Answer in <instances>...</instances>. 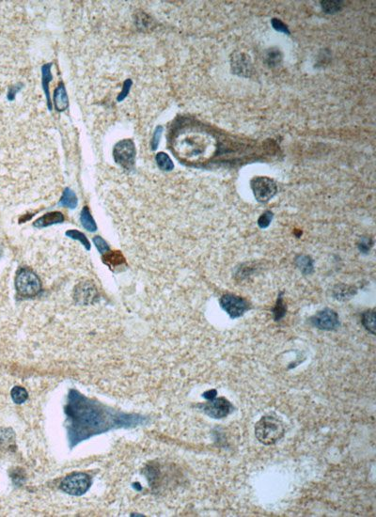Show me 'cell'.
<instances>
[{
    "label": "cell",
    "instance_id": "30",
    "mask_svg": "<svg viewBox=\"0 0 376 517\" xmlns=\"http://www.w3.org/2000/svg\"><path fill=\"white\" fill-rule=\"evenodd\" d=\"M1 254H2V249H1V247H0V256H1Z\"/></svg>",
    "mask_w": 376,
    "mask_h": 517
},
{
    "label": "cell",
    "instance_id": "17",
    "mask_svg": "<svg viewBox=\"0 0 376 517\" xmlns=\"http://www.w3.org/2000/svg\"><path fill=\"white\" fill-rule=\"evenodd\" d=\"M362 323L369 332L372 333L373 335L376 334V311L375 309L367 310L364 312L362 315Z\"/></svg>",
    "mask_w": 376,
    "mask_h": 517
},
{
    "label": "cell",
    "instance_id": "13",
    "mask_svg": "<svg viewBox=\"0 0 376 517\" xmlns=\"http://www.w3.org/2000/svg\"><path fill=\"white\" fill-rule=\"evenodd\" d=\"M103 261L109 267H116L125 263V258L121 251H107L103 256Z\"/></svg>",
    "mask_w": 376,
    "mask_h": 517
},
{
    "label": "cell",
    "instance_id": "8",
    "mask_svg": "<svg viewBox=\"0 0 376 517\" xmlns=\"http://www.w3.org/2000/svg\"><path fill=\"white\" fill-rule=\"evenodd\" d=\"M220 306L231 319L243 316L250 308L249 303L242 297L233 295H225L220 298Z\"/></svg>",
    "mask_w": 376,
    "mask_h": 517
},
{
    "label": "cell",
    "instance_id": "23",
    "mask_svg": "<svg viewBox=\"0 0 376 517\" xmlns=\"http://www.w3.org/2000/svg\"><path fill=\"white\" fill-rule=\"evenodd\" d=\"M281 61V55L279 51L276 49L269 50L267 54V62L270 66L277 65Z\"/></svg>",
    "mask_w": 376,
    "mask_h": 517
},
{
    "label": "cell",
    "instance_id": "10",
    "mask_svg": "<svg viewBox=\"0 0 376 517\" xmlns=\"http://www.w3.org/2000/svg\"><path fill=\"white\" fill-rule=\"evenodd\" d=\"M97 291L91 281H84L78 284L75 289V300L80 304H89L97 297Z\"/></svg>",
    "mask_w": 376,
    "mask_h": 517
},
{
    "label": "cell",
    "instance_id": "26",
    "mask_svg": "<svg viewBox=\"0 0 376 517\" xmlns=\"http://www.w3.org/2000/svg\"><path fill=\"white\" fill-rule=\"evenodd\" d=\"M272 218H273V214L271 212H269V211L265 212L259 218L258 224H259L260 228H262V229L267 228L270 225L271 221H272Z\"/></svg>",
    "mask_w": 376,
    "mask_h": 517
},
{
    "label": "cell",
    "instance_id": "28",
    "mask_svg": "<svg viewBox=\"0 0 376 517\" xmlns=\"http://www.w3.org/2000/svg\"><path fill=\"white\" fill-rule=\"evenodd\" d=\"M161 133H162V127L159 126V127H157V129H156V131H155V134H154L153 138H152V140H151V147H152V150H155V149L157 148V145H158V143H159V138H160V136H161Z\"/></svg>",
    "mask_w": 376,
    "mask_h": 517
},
{
    "label": "cell",
    "instance_id": "11",
    "mask_svg": "<svg viewBox=\"0 0 376 517\" xmlns=\"http://www.w3.org/2000/svg\"><path fill=\"white\" fill-rule=\"evenodd\" d=\"M232 68L234 72L239 75L249 76L251 72V62L250 58L243 54L239 53L232 57Z\"/></svg>",
    "mask_w": 376,
    "mask_h": 517
},
{
    "label": "cell",
    "instance_id": "27",
    "mask_svg": "<svg viewBox=\"0 0 376 517\" xmlns=\"http://www.w3.org/2000/svg\"><path fill=\"white\" fill-rule=\"evenodd\" d=\"M272 25L274 26V28L277 30V31H280V32H284V33H289L288 27L286 26V25H284L280 20L278 19H273L272 20Z\"/></svg>",
    "mask_w": 376,
    "mask_h": 517
},
{
    "label": "cell",
    "instance_id": "24",
    "mask_svg": "<svg viewBox=\"0 0 376 517\" xmlns=\"http://www.w3.org/2000/svg\"><path fill=\"white\" fill-rule=\"evenodd\" d=\"M93 243L102 254H104L110 250V247L107 245V243L101 236H95L93 238Z\"/></svg>",
    "mask_w": 376,
    "mask_h": 517
},
{
    "label": "cell",
    "instance_id": "2",
    "mask_svg": "<svg viewBox=\"0 0 376 517\" xmlns=\"http://www.w3.org/2000/svg\"><path fill=\"white\" fill-rule=\"evenodd\" d=\"M285 427L276 416H263L255 425V435L263 445H274L283 437Z\"/></svg>",
    "mask_w": 376,
    "mask_h": 517
},
{
    "label": "cell",
    "instance_id": "6",
    "mask_svg": "<svg viewBox=\"0 0 376 517\" xmlns=\"http://www.w3.org/2000/svg\"><path fill=\"white\" fill-rule=\"evenodd\" d=\"M251 188L256 199L260 202H266L276 195V185L267 177H255L251 181Z\"/></svg>",
    "mask_w": 376,
    "mask_h": 517
},
{
    "label": "cell",
    "instance_id": "3",
    "mask_svg": "<svg viewBox=\"0 0 376 517\" xmlns=\"http://www.w3.org/2000/svg\"><path fill=\"white\" fill-rule=\"evenodd\" d=\"M15 287L19 296L34 297L42 292V282L37 275L29 268L22 267L16 275Z\"/></svg>",
    "mask_w": 376,
    "mask_h": 517
},
{
    "label": "cell",
    "instance_id": "18",
    "mask_svg": "<svg viewBox=\"0 0 376 517\" xmlns=\"http://www.w3.org/2000/svg\"><path fill=\"white\" fill-rule=\"evenodd\" d=\"M155 160H156V164L159 167V169H161L165 172H170L174 168L172 161L165 152H158L155 156Z\"/></svg>",
    "mask_w": 376,
    "mask_h": 517
},
{
    "label": "cell",
    "instance_id": "15",
    "mask_svg": "<svg viewBox=\"0 0 376 517\" xmlns=\"http://www.w3.org/2000/svg\"><path fill=\"white\" fill-rule=\"evenodd\" d=\"M80 220H81V224L82 226L88 231L90 233H93L97 230V225L94 221L89 209L88 207H84L82 211H81V215H80Z\"/></svg>",
    "mask_w": 376,
    "mask_h": 517
},
{
    "label": "cell",
    "instance_id": "1",
    "mask_svg": "<svg viewBox=\"0 0 376 517\" xmlns=\"http://www.w3.org/2000/svg\"><path fill=\"white\" fill-rule=\"evenodd\" d=\"M65 414L71 448L93 435L119 428L136 427L147 420L139 415L116 411L99 402L88 399L76 390L70 391Z\"/></svg>",
    "mask_w": 376,
    "mask_h": 517
},
{
    "label": "cell",
    "instance_id": "9",
    "mask_svg": "<svg viewBox=\"0 0 376 517\" xmlns=\"http://www.w3.org/2000/svg\"><path fill=\"white\" fill-rule=\"evenodd\" d=\"M311 323L321 330H336L339 325L338 313L330 308H325L311 318Z\"/></svg>",
    "mask_w": 376,
    "mask_h": 517
},
{
    "label": "cell",
    "instance_id": "5",
    "mask_svg": "<svg viewBox=\"0 0 376 517\" xmlns=\"http://www.w3.org/2000/svg\"><path fill=\"white\" fill-rule=\"evenodd\" d=\"M115 161L124 169L131 170L135 164L136 151L134 143L131 139L120 141L114 148Z\"/></svg>",
    "mask_w": 376,
    "mask_h": 517
},
{
    "label": "cell",
    "instance_id": "4",
    "mask_svg": "<svg viewBox=\"0 0 376 517\" xmlns=\"http://www.w3.org/2000/svg\"><path fill=\"white\" fill-rule=\"evenodd\" d=\"M91 485V479L86 473H75L67 476L61 483L63 492L72 495H82L88 492Z\"/></svg>",
    "mask_w": 376,
    "mask_h": 517
},
{
    "label": "cell",
    "instance_id": "25",
    "mask_svg": "<svg viewBox=\"0 0 376 517\" xmlns=\"http://www.w3.org/2000/svg\"><path fill=\"white\" fill-rule=\"evenodd\" d=\"M286 313V308L282 302V298L279 297V299L277 300V303H276V308L274 309V314H275V319L276 321L280 320Z\"/></svg>",
    "mask_w": 376,
    "mask_h": 517
},
{
    "label": "cell",
    "instance_id": "20",
    "mask_svg": "<svg viewBox=\"0 0 376 517\" xmlns=\"http://www.w3.org/2000/svg\"><path fill=\"white\" fill-rule=\"evenodd\" d=\"M296 264L300 268L301 271L305 274H310L313 269V259L308 256H300L299 258H297Z\"/></svg>",
    "mask_w": 376,
    "mask_h": 517
},
{
    "label": "cell",
    "instance_id": "19",
    "mask_svg": "<svg viewBox=\"0 0 376 517\" xmlns=\"http://www.w3.org/2000/svg\"><path fill=\"white\" fill-rule=\"evenodd\" d=\"M12 398L13 402L17 405H21L25 403L28 398L27 391L22 387H14L12 390Z\"/></svg>",
    "mask_w": 376,
    "mask_h": 517
},
{
    "label": "cell",
    "instance_id": "22",
    "mask_svg": "<svg viewBox=\"0 0 376 517\" xmlns=\"http://www.w3.org/2000/svg\"><path fill=\"white\" fill-rule=\"evenodd\" d=\"M341 2L340 1H323L322 6L326 13H333L338 12L341 8Z\"/></svg>",
    "mask_w": 376,
    "mask_h": 517
},
{
    "label": "cell",
    "instance_id": "16",
    "mask_svg": "<svg viewBox=\"0 0 376 517\" xmlns=\"http://www.w3.org/2000/svg\"><path fill=\"white\" fill-rule=\"evenodd\" d=\"M77 203H78V200H77V197L75 192H73L70 188H66L63 192V196L61 198L60 204L64 207L75 209L77 206Z\"/></svg>",
    "mask_w": 376,
    "mask_h": 517
},
{
    "label": "cell",
    "instance_id": "29",
    "mask_svg": "<svg viewBox=\"0 0 376 517\" xmlns=\"http://www.w3.org/2000/svg\"><path fill=\"white\" fill-rule=\"evenodd\" d=\"M216 394H217V391L215 389H211V390H208V391L204 392L203 395H202V397L204 399H206L207 401H209V400L214 399L216 397Z\"/></svg>",
    "mask_w": 376,
    "mask_h": 517
},
{
    "label": "cell",
    "instance_id": "21",
    "mask_svg": "<svg viewBox=\"0 0 376 517\" xmlns=\"http://www.w3.org/2000/svg\"><path fill=\"white\" fill-rule=\"evenodd\" d=\"M66 235L70 238H73L75 240L79 241L83 246H85L88 250L90 249V244L88 242V238L86 237V235L84 234H82L81 232L79 231H76V230H70L66 233Z\"/></svg>",
    "mask_w": 376,
    "mask_h": 517
},
{
    "label": "cell",
    "instance_id": "12",
    "mask_svg": "<svg viewBox=\"0 0 376 517\" xmlns=\"http://www.w3.org/2000/svg\"><path fill=\"white\" fill-rule=\"evenodd\" d=\"M64 221V215L61 212H52L43 215L42 217H40L36 221L33 223V226L38 229L46 228L52 226L54 224H59Z\"/></svg>",
    "mask_w": 376,
    "mask_h": 517
},
{
    "label": "cell",
    "instance_id": "7",
    "mask_svg": "<svg viewBox=\"0 0 376 517\" xmlns=\"http://www.w3.org/2000/svg\"><path fill=\"white\" fill-rule=\"evenodd\" d=\"M201 407L206 415L215 419H224L233 411V406L224 397H215Z\"/></svg>",
    "mask_w": 376,
    "mask_h": 517
},
{
    "label": "cell",
    "instance_id": "14",
    "mask_svg": "<svg viewBox=\"0 0 376 517\" xmlns=\"http://www.w3.org/2000/svg\"><path fill=\"white\" fill-rule=\"evenodd\" d=\"M54 102L58 111L65 110L68 107V97L63 83H61L56 88L54 94Z\"/></svg>",
    "mask_w": 376,
    "mask_h": 517
}]
</instances>
